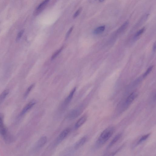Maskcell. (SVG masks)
<instances>
[{"label":"cell","instance_id":"277c9868","mask_svg":"<svg viewBox=\"0 0 156 156\" xmlns=\"http://www.w3.org/2000/svg\"><path fill=\"white\" fill-rule=\"evenodd\" d=\"M37 102L35 100H32L28 103L22 110L20 114V116L22 117Z\"/></svg>","mask_w":156,"mask_h":156},{"label":"cell","instance_id":"ac0fdd59","mask_svg":"<svg viewBox=\"0 0 156 156\" xmlns=\"http://www.w3.org/2000/svg\"><path fill=\"white\" fill-rule=\"evenodd\" d=\"M63 48V46H62V47L61 48L59 49L58 50H57L56 52L53 55V56H52L51 57V60H53V59L56 58V57H57L58 55H59V54H60Z\"/></svg>","mask_w":156,"mask_h":156},{"label":"cell","instance_id":"5b68a950","mask_svg":"<svg viewBox=\"0 0 156 156\" xmlns=\"http://www.w3.org/2000/svg\"><path fill=\"white\" fill-rule=\"evenodd\" d=\"M49 1V0H44L43 2H42L34 11V15L37 16L45 8Z\"/></svg>","mask_w":156,"mask_h":156},{"label":"cell","instance_id":"ffe728a7","mask_svg":"<svg viewBox=\"0 0 156 156\" xmlns=\"http://www.w3.org/2000/svg\"><path fill=\"white\" fill-rule=\"evenodd\" d=\"M153 67V66H151L148 68V69L146 70V71L143 75L144 78L146 77L148 74H149V73H150L152 70Z\"/></svg>","mask_w":156,"mask_h":156},{"label":"cell","instance_id":"4fadbf2b","mask_svg":"<svg viewBox=\"0 0 156 156\" xmlns=\"http://www.w3.org/2000/svg\"><path fill=\"white\" fill-rule=\"evenodd\" d=\"M121 134H118L117 135H116L109 143V146H108V148H111L117 142V141H118L119 139L121 138Z\"/></svg>","mask_w":156,"mask_h":156},{"label":"cell","instance_id":"44dd1931","mask_svg":"<svg viewBox=\"0 0 156 156\" xmlns=\"http://www.w3.org/2000/svg\"><path fill=\"white\" fill-rule=\"evenodd\" d=\"M145 30V28H143L142 29H141V30H139L138 32H137L135 34V36L136 37H137L141 35L143 33Z\"/></svg>","mask_w":156,"mask_h":156},{"label":"cell","instance_id":"9c48e42d","mask_svg":"<svg viewBox=\"0 0 156 156\" xmlns=\"http://www.w3.org/2000/svg\"><path fill=\"white\" fill-rule=\"evenodd\" d=\"M87 119V117L86 116L84 115L83 116L77 121L76 123L75 127L76 129H78L80 127L82 126L84 123H85Z\"/></svg>","mask_w":156,"mask_h":156},{"label":"cell","instance_id":"7402d4cb","mask_svg":"<svg viewBox=\"0 0 156 156\" xmlns=\"http://www.w3.org/2000/svg\"><path fill=\"white\" fill-rule=\"evenodd\" d=\"M82 8H80L73 15V18H77L78 16L79 15V14H80V13H81V11H82Z\"/></svg>","mask_w":156,"mask_h":156},{"label":"cell","instance_id":"603a6c76","mask_svg":"<svg viewBox=\"0 0 156 156\" xmlns=\"http://www.w3.org/2000/svg\"><path fill=\"white\" fill-rule=\"evenodd\" d=\"M73 26L71 27L70 28V29H69L68 32H67L66 36L65 38L66 39H68V38L69 37V35H70V34H71V32H72L73 30Z\"/></svg>","mask_w":156,"mask_h":156},{"label":"cell","instance_id":"2e32d148","mask_svg":"<svg viewBox=\"0 0 156 156\" xmlns=\"http://www.w3.org/2000/svg\"><path fill=\"white\" fill-rule=\"evenodd\" d=\"M129 21H126L125 23H124L122 26H121V27L119 28L118 30V32L119 33L121 32L124 31L127 28V27L128 26L129 24Z\"/></svg>","mask_w":156,"mask_h":156},{"label":"cell","instance_id":"d6986e66","mask_svg":"<svg viewBox=\"0 0 156 156\" xmlns=\"http://www.w3.org/2000/svg\"><path fill=\"white\" fill-rule=\"evenodd\" d=\"M24 31V30H22L19 31V33L18 34V35H17V37L16 38V42H18L20 40L22 36L23 35Z\"/></svg>","mask_w":156,"mask_h":156},{"label":"cell","instance_id":"d4e9b609","mask_svg":"<svg viewBox=\"0 0 156 156\" xmlns=\"http://www.w3.org/2000/svg\"><path fill=\"white\" fill-rule=\"evenodd\" d=\"M99 1L100 2H103L104 1V0H99Z\"/></svg>","mask_w":156,"mask_h":156},{"label":"cell","instance_id":"30bf717a","mask_svg":"<svg viewBox=\"0 0 156 156\" xmlns=\"http://www.w3.org/2000/svg\"><path fill=\"white\" fill-rule=\"evenodd\" d=\"M47 138L46 136H43L39 140L37 143V147L40 148L43 147L47 142Z\"/></svg>","mask_w":156,"mask_h":156},{"label":"cell","instance_id":"ba28073f","mask_svg":"<svg viewBox=\"0 0 156 156\" xmlns=\"http://www.w3.org/2000/svg\"><path fill=\"white\" fill-rule=\"evenodd\" d=\"M76 90V88H74L70 92V94L68 95L66 99H65L64 101L63 102V106L64 107H66L70 103L71 101L73 95Z\"/></svg>","mask_w":156,"mask_h":156},{"label":"cell","instance_id":"7c38bea8","mask_svg":"<svg viewBox=\"0 0 156 156\" xmlns=\"http://www.w3.org/2000/svg\"><path fill=\"white\" fill-rule=\"evenodd\" d=\"M9 93L8 89H6L4 90L0 95V105L4 102L6 97L8 96Z\"/></svg>","mask_w":156,"mask_h":156},{"label":"cell","instance_id":"9a60e30c","mask_svg":"<svg viewBox=\"0 0 156 156\" xmlns=\"http://www.w3.org/2000/svg\"><path fill=\"white\" fill-rule=\"evenodd\" d=\"M34 84H32L28 88L26 91L24 95V98H27V97L29 96V94L30 93V92H31V90L34 87Z\"/></svg>","mask_w":156,"mask_h":156},{"label":"cell","instance_id":"e0dca14e","mask_svg":"<svg viewBox=\"0 0 156 156\" xmlns=\"http://www.w3.org/2000/svg\"><path fill=\"white\" fill-rule=\"evenodd\" d=\"M150 135V134H149L142 136V137L137 142V144L139 145V144L141 143L146 141Z\"/></svg>","mask_w":156,"mask_h":156},{"label":"cell","instance_id":"cb8c5ba5","mask_svg":"<svg viewBox=\"0 0 156 156\" xmlns=\"http://www.w3.org/2000/svg\"><path fill=\"white\" fill-rule=\"evenodd\" d=\"M153 50L155 52L156 49V46L155 43V44H154L153 48Z\"/></svg>","mask_w":156,"mask_h":156},{"label":"cell","instance_id":"3957f363","mask_svg":"<svg viewBox=\"0 0 156 156\" xmlns=\"http://www.w3.org/2000/svg\"><path fill=\"white\" fill-rule=\"evenodd\" d=\"M138 96V94L136 92H133L130 94L125 99L123 104V110L126 109L128 108L134 100L136 99Z\"/></svg>","mask_w":156,"mask_h":156},{"label":"cell","instance_id":"6da1fadb","mask_svg":"<svg viewBox=\"0 0 156 156\" xmlns=\"http://www.w3.org/2000/svg\"><path fill=\"white\" fill-rule=\"evenodd\" d=\"M114 130V128L112 126L109 127L105 129L101 134L96 141V147L99 148L105 144L112 136Z\"/></svg>","mask_w":156,"mask_h":156},{"label":"cell","instance_id":"8992f818","mask_svg":"<svg viewBox=\"0 0 156 156\" xmlns=\"http://www.w3.org/2000/svg\"><path fill=\"white\" fill-rule=\"evenodd\" d=\"M81 113V110L80 109H76L71 111L68 114V117L70 119H73L78 117Z\"/></svg>","mask_w":156,"mask_h":156},{"label":"cell","instance_id":"7a4b0ae2","mask_svg":"<svg viewBox=\"0 0 156 156\" xmlns=\"http://www.w3.org/2000/svg\"><path fill=\"white\" fill-rule=\"evenodd\" d=\"M0 134L5 140L8 141L10 140L7 129L4 125V116L1 113H0Z\"/></svg>","mask_w":156,"mask_h":156},{"label":"cell","instance_id":"5bb4252c","mask_svg":"<svg viewBox=\"0 0 156 156\" xmlns=\"http://www.w3.org/2000/svg\"><path fill=\"white\" fill-rule=\"evenodd\" d=\"M105 29V26H102L98 27L94 30L93 33L95 34H101L104 31Z\"/></svg>","mask_w":156,"mask_h":156},{"label":"cell","instance_id":"8fae6325","mask_svg":"<svg viewBox=\"0 0 156 156\" xmlns=\"http://www.w3.org/2000/svg\"><path fill=\"white\" fill-rule=\"evenodd\" d=\"M87 140V137L86 136H84L82 137L77 142L75 146V148L76 149H77L83 146L86 142Z\"/></svg>","mask_w":156,"mask_h":156},{"label":"cell","instance_id":"52a82bcc","mask_svg":"<svg viewBox=\"0 0 156 156\" xmlns=\"http://www.w3.org/2000/svg\"><path fill=\"white\" fill-rule=\"evenodd\" d=\"M70 128H67L63 131L57 138V143H59L64 139L70 132Z\"/></svg>","mask_w":156,"mask_h":156}]
</instances>
